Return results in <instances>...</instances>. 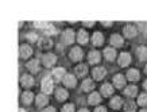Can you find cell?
Returning a JSON list of instances; mask_svg holds the SVG:
<instances>
[{"label":"cell","instance_id":"obj_1","mask_svg":"<svg viewBox=\"0 0 147 112\" xmlns=\"http://www.w3.org/2000/svg\"><path fill=\"white\" fill-rule=\"evenodd\" d=\"M53 80L50 78V77H45L43 80H42V90H43V93L46 94H50L53 92Z\"/></svg>","mask_w":147,"mask_h":112},{"label":"cell","instance_id":"obj_2","mask_svg":"<svg viewBox=\"0 0 147 112\" xmlns=\"http://www.w3.org/2000/svg\"><path fill=\"white\" fill-rule=\"evenodd\" d=\"M42 61H43V65H45L46 67H51L54 63H55V61H57V57H55V54L47 53V54L43 55Z\"/></svg>","mask_w":147,"mask_h":112},{"label":"cell","instance_id":"obj_3","mask_svg":"<svg viewBox=\"0 0 147 112\" xmlns=\"http://www.w3.org/2000/svg\"><path fill=\"white\" fill-rule=\"evenodd\" d=\"M62 40L65 42V43H73L74 42V31L73 30H70V28H67V30H65L62 34Z\"/></svg>","mask_w":147,"mask_h":112},{"label":"cell","instance_id":"obj_4","mask_svg":"<svg viewBox=\"0 0 147 112\" xmlns=\"http://www.w3.org/2000/svg\"><path fill=\"white\" fill-rule=\"evenodd\" d=\"M51 74H53V77L57 81H61V80L63 81V78H65V76H66V70H65L63 67H55Z\"/></svg>","mask_w":147,"mask_h":112},{"label":"cell","instance_id":"obj_5","mask_svg":"<svg viewBox=\"0 0 147 112\" xmlns=\"http://www.w3.org/2000/svg\"><path fill=\"white\" fill-rule=\"evenodd\" d=\"M69 55H70V58L73 59V61H80V59L84 57V54H82V50H81L80 47H73V49L70 50Z\"/></svg>","mask_w":147,"mask_h":112},{"label":"cell","instance_id":"obj_6","mask_svg":"<svg viewBox=\"0 0 147 112\" xmlns=\"http://www.w3.org/2000/svg\"><path fill=\"white\" fill-rule=\"evenodd\" d=\"M92 74H93L94 80H101V78H104V77H105L107 70H105L102 66H98V67H94L93 72H92Z\"/></svg>","mask_w":147,"mask_h":112},{"label":"cell","instance_id":"obj_7","mask_svg":"<svg viewBox=\"0 0 147 112\" xmlns=\"http://www.w3.org/2000/svg\"><path fill=\"white\" fill-rule=\"evenodd\" d=\"M20 84L23 86H27V88H30V86L34 85V78H32L30 74H23L20 77Z\"/></svg>","mask_w":147,"mask_h":112},{"label":"cell","instance_id":"obj_8","mask_svg":"<svg viewBox=\"0 0 147 112\" xmlns=\"http://www.w3.org/2000/svg\"><path fill=\"white\" fill-rule=\"evenodd\" d=\"M31 54H32V47L30 45L20 46V57H22V58H28Z\"/></svg>","mask_w":147,"mask_h":112},{"label":"cell","instance_id":"obj_9","mask_svg":"<svg viewBox=\"0 0 147 112\" xmlns=\"http://www.w3.org/2000/svg\"><path fill=\"white\" fill-rule=\"evenodd\" d=\"M88 39H89L88 32L85 31V30H80L78 34H77V40L80 42L81 45H85V43H88Z\"/></svg>","mask_w":147,"mask_h":112},{"label":"cell","instance_id":"obj_10","mask_svg":"<svg viewBox=\"0 0 147 112\" xmlns=\"http://www.w3.org/2000/svg\"><path fill=\"white\" fill-rule=\"evenodd\" d=\"M124 35L127 38H134L136 35V27H134L132 24H127L124 27Z\"/></svg>","mask_w":147,"mask_h":112},{"label":"cell","instance_id":"obj_11","mask_svg":"<svg viewBox=\"0 0 147 112\" xmlns=\"http://www.w3.org/2000/svg\"><path fill=\"white\" fill-rule=\"evenodd\" d=\"M27 69H28L31 73L38 72V70H39V62H38V59H31V61H28V62H27Z\"/></svg>","mask_w":147,"mask_h":112},{"label":"cell","instance_id":"obj_12","mask_svg":"<svg viewBox=\"0 0 147 112\" xmlns=\"http://www.w3.org/2000/svg\"><path fill=\"white\" fill-rule=\"evenodd\" d=\"M131 62V55L128 53H121L119 57V65L120 66H127Z\"/></svg>","mask_w":147,"mask_h":112},{"label":"cell","instance_id":"obj_13","mask_svg":"<svg viewBox=\"0 0 147 112\" xmlns=\"http://www.w3.org/2000/svg\"><path fill=\"white\" fill-rule=\"evenodd\" d=\"M113 85H116V88H123V85H125V78L123 74H116L113 77Z\"/></svg>","mask_w":147,"mask_h":112},{"label":"cell","instance_id":"obj_14","mask_svg":"<svg viewBox=\"0 0 147 112\" xmlns=\"http://www.w3.org/2000/svg\"><path fill=\"white\" fill-rule=\"evenodd\" d=\"M63 84L69 88H74L76 86V77L71 76V74H66L65 78H63Z\"/></svg>","mask_w":147,"mask_h":112},{"label":"cell","instance_id":"obj_15","mask_svg":"<svg viewBox=\"0 0 147 112\" xmlns=\"http://www.w3.org/2000/svg\"><path fill=\"white\" fill-rule=\"evenodd\" d=\"M104 57L108 59V61H113L116 58V50L112 49V47H107L104 50Z\"/></svg>","mask_w":147,"mask_h":112},{"label":"cell","instance_id":"obj_16","mask_svg":"<svg viewBox=\"0 0 147 112\" xmlns=\"http://www.w3.org/2000/svg\"><path fill=\"white\" fill-rule=\"evenodd\" d=\"M88 61H89V63H97L98 61H100V53L96 51V50L90 51V53L88 54Z\"/></svg>","mask_w":147,"mask_h":112},{"label":"cell","instance_id":"obj_17","mask_svg":"<svg viewBox=\"0 0 147 112\" xmlns=\"http://www.w3.org/2000/svg\"><path fill=\"white\" fill-rule=\"evenodd\" d=\"M136 55H138V58L140 59V61H147V47H144V46L138 47Z\"/></svg>","mask_w":147,"mask_h":112},{"label":"cell","instance_id":"obj_18","mask_svg":"<svg viewBox=\"0 0 147 112\" xmlns=\"http://www.w3.org/2000/svg\"><path fill=\"white\" fill-rule=\"evenodd\" d=\"M38 45L42 50H46V49H50L51 46H53V42L49 39V38H42V39L38 42Z\"/></svg>","mask_w":147,"mask_h":112},{"label":"cell","instance_id":"obj_19","mask_svg":"<svg viewBox=\"0 0 147 112\" xmlns=\"http://www.w3.org/2000/svg\"><path fill=\"white\" fill-rule=\"evenodd\" d=\"M92 40H93V45L96 46H101L102 42H104V36H102L101 32H94L93 36H92Z\"/></svg>","mask_w":147,"mask_h":112},{"label":"cell","instance_id":"obj_20","mask_svg":"<svg viewBox=\"0 0 147 112\" xmlns=\"http://www.w3.org/2000/svg\"><path fill=\"white\" fill-rule=\"evenodd\" d=\"M111 43L113 46H116V47L121 46L123 45V38H121V35H119V34H113V35H111Z\"/></svg>","mask_w":147,"mask_h":112},{"label":"cell","instance_id":"obj_21","mask_svg":"<svg viewBox=\"0 0 147 112\" xmlns=\"http://www.w3.org/2000/svg\"><path fill=\"white\" fill-rule=\"evenodd\" d=\"M127 78L129 81H138L139 80V70L136 69H129L127 72Z\"/></svg>","mask_w":147,"mask_h":112},{"label":"cell","instance_id":"obj_22","mask_svg":"<svg viewBox=\"0 0 147 112\" xmlns=\"http://www.w3.org/2000/svg\"><path fill=\"white\" fill-rule=\"evenodd\" d=\"M55 97H57L58 101H63V100H66V97H67L66 89H62V88L57 89V92H55Z\"/></svg>","mask_w":147,"mask_h":112},{"label":"cell","instance_id":"obj_23","mask_svg":"<svg viewBox=\"0 0 147 112\" xmlns=\"http://www.w3.org/2000/svg\"><path fill=\"white\" fill-rule=\"evenodd\" d=\"M47 101H49V99H47L46 94H36V105H38V107H43V105H46Z\"/></svg>","mask_w":147,"mask_h":112},{"label":"cell","instance_id":"obj_24","mask_svg":"<svg viewBox=\"0 0 147 112\" xmlns=\"http://www.w3.org/2000/svg\"><path fill=\"white\" fill-rule=\"evenodd\" d=\"M112 92H113V88H112L111 84H104V85L101 86V94L102 96H111Z\"/></svg>","mask_w":147,"mask_h":112},{"label":"cell","instance_id":"obj_25","mask_svg":"<svg viewBox=\"0 0 147 112\" xmlns=\"http://www.w3.org/2000/svg\"><path fill=\"white\" fill-rule=\"evenodd\" d=\"M22 100L24 104H31L32 100H34V93L32 92H24L22 94Z\"/></svg>","mask_w":147,"mask_h":112},{"label":"cell","instance_id":"obj_26","mask_svg":"<svg viewBox=\"0 0 147 112\" xmlns=\"http://www.w3.org/2000/svg\"><path fill=\"white\" fill-rule=\"evenodd\" d=\"M100 93H97V92H93V93L89 96V99H88V101H89V104H92V105H96V104L100 103Z\"/></svg>","mask_w":147,"mask_h":112},{"label":"cell","instance_id":"obj_27","mask_svg":"<svg viewBox=\"0 0 147 112\" xmlns=\"http://www.w3.org/2000/svg\"><path fill=\"white\" fill-rule=\"evenodd\" d=\"M88 73V66L84 63H80L78 66H76V74L77 76H85Z\"/></svg>","mask_w":147,"mask_h":112},{"label":"cell","instance_id":"obj_28","mask_svg":"<svg viewBox=\"0 0 147 112\" xmlns=\"http://www.w3.org/2000/svg\"><path fill=\"white\" fill-rule=\"evenodd\" d=\"M93 88H94V84H93V81L90 80V78H88V80H84V81H82V90L88 92V90L93 89Z\"/></svg>","mask_w":147,"mask_h":112},{"label":"cell","instance_id":"obj_29","mask_svg":"<svg viewBox=\"0 0 147 112\" xmlns=\"http://www.w3.org/2000/svg\"><path fill=\"white\" fill-rule=\"evenodd\" d=\"M138 93V88L135 85H129V86H127L124 89V94L125 96H135V94Z\"/></svg>","mask_w":147,"mask_h":112},{"label":"cell","instance_id":"obj_30","mask_svg":"<svg viewBox=\"0 0 147 112\" xmlns=\"http://www.w3.org/2000/svg\"><path fill=\"white\" fill-rule=\"evenodd\" d=\"M111 107L112 108H115V109H117V108H120L121 107V97L120 96H115L113 99L111 100Z\"/></svg>","mask_w":147,"mask_h":112},{"label":"cell","instance_id":"obj_31","mask_svg":"<svg viewBox=\"0 0 147 112\" xmlns=\"http://www.w3.org/2000/svg\"><path fill=\"white\" fill-rule=\"evenodd\" d=\"M124 109H125V112H135V109H136L135 103L134 101H127V103H125Z\"/></svg>","mask_w":147,"mask_h":112},{"label":"cell","instance_id":"obj_32","mask_svg":"<svg viewBox=\"0 0 147 112\" xmlns=\"http://www.w3.org/2000/svg\"><path fill=\"white\" fill-rule=\"evenodd\" d=\"M138 103L140 105H147V93H142L138 97Z\"/></svg>","mask_w":147,"mask_h":112},{"label":"cell","instance_id":"obj_33","mask_svg":"<svg viewBox=\"0 0 147 112\" xmlns=\"http://www.w3.org/2000/svg\"><path fill=\"white\" fill-rule=\"evenodd\" d=\"M34 26H35L36 28H43V30H46V28L50 26V23H47V22H35L34 23Z\"/></svg>","mask_w":147,"mask_h":112},{"label":"cell","instance_id":"obj_34","mask_svg":"<svg viewBox=\"0 0 147 112\" xmlns=\"http://www.w3.org/2000/svg\"><path fill=\"white\" fill-rule=\"evenodd\" d=\"M55 31H57V30H55V27L50 24V26L45 30V34L46 35H53V34H55Z\"/></svg>","mask_w":147,"mask_h":112},{"label":"cell","instance_id":"obj_35","mask_svg":"<svg viewBox=\"0 0 147 112\" xmlns=\"http://www.w3.org/2000/svg\"><path fill=\"white\" fill-rule=\"evenodd\" d=\"M62 112H74V105H73V104H66V105H63Z\"/></svg>","mask_w":147,"mask_h":112},{"label":"cell","instance_id":"obj_36","mask_svg":"<svg viewBox=\"0 0 147 112\" xmlns=\"http://www.w3.org/2000/svg\"><path fill=\"white\" fill-rule=\"evenodd\" d=\"M26 38L28 40H31V42H36V39H38V36H36L35 32H28V34H26Z\"/></svg>","mask_w":147,"mask_h":112},{"label":"cell","instance_id":"obj_37","mask_svg":"<svg viewBox=\"0 0 147 112\" xmlns=\"http://www.w3.org/2000/svg\"><path fill=\"white\" fill-rule=\"evenodd\" d=\"M94 112H107V109H105V107H97Z\"/></svg>","mask_w":147,"mask_h":112},{"label":"cell","instance_id":"obj_38","mask_svg":"<svg viewBox=\"0 0 147 112\" xmlns=\"http://www.w3.org/2000/svg\"><path fill=\"white\" fill-rule=\"evenodd\" d=\"M43 112H55V109H54L53 107H47V108L43 109Z\"/></svg>","mask_w":147,"mask_h":112},{"label":"cell","instance_id":"obj_39","mask_svg":"<svg viewBox=\"0 0 147 112\" xmlns=\"http://www.w3.org/2000/svg\"><path fill=\"white\" fill-rule=\"evenodd\" d=\"M84 26L92 27V26H94V22H84Z\"/></svg>","mask_w":147,"mask_h":112},{"label":"cell","instance_id":"obj_40","mask_svg":"<svg viewBox=\"0 0 147 112\" xmlns=\"http://www.w3.org/2000/svg\"><path fill=\"white\" fill-rule=\"evenodd\" d=\"M102 24H104V26H107V27H108V26H111L112 23H111V22H102Z\"/></svg>","mask_w":147,"mask_h":112},{"label":"cell","instance_id":"obj_41","mask_svg":"<svg viewBox=\"0 0 147 112\" xmlns=\"http://www.w3.org/2000/svg\"><path fill=\"white\" fill-rule=\"evenodd\" d=\"M78 112H89V111H88L86 108H81V109H80V111H78Z\"/></svg>","mask_w":147,"mask_h":112},{"label":"cell","instance_id":"obj_42","mask_svg":"<svg viewBox=\"0 0 147 112\" xmlns=\"http://www.w3.org/2000/svg\"><path fill=\"white\" fill-rule=\"evenodd\" d=\"M143 86H144V89H146V90H147V80H146V81H144V84H143Z\"/></svg>","mask_w":147,"mask_h":112},{"label":"cell","instance_id":"obj_43","mask_svg":"<svg viewBox=\"0 0 147 112\" xmlns=\"http://www.w3.org/2000/svg\"><path fill=\"white\" fill-rule=\"evenodd\" d=\"M19 112H26V109H23V108H20V109H19Z\"/></svg>","mask_w":147,"mask_h":112},{"label":"cell","instance_id":"obj_44","mask_svg":"<svg viewBox=\"0 0 147 112\" xmlns=\"http://www.w3.org/2000/svg\"><path fill=\"white\" fill-rule=\"evenodd\" d=\"M140 112H147V109H142V111H140Z\"/></svg>","mask_w":147,"mask_h":112},{"label":"cell","instance_id":"obj_45","mask_svg":"<svg viewBox=\"0 0 147 112\" xmlns=\"http://www.w3.org/2000/svg\"><path fill=\"white\" fill-rule=\"evenodd\" d=\"M144 70H146V73H147V65H146V67H144Z\"/></svg>","mask_w":147,"mask_h":112}]
</instances>
